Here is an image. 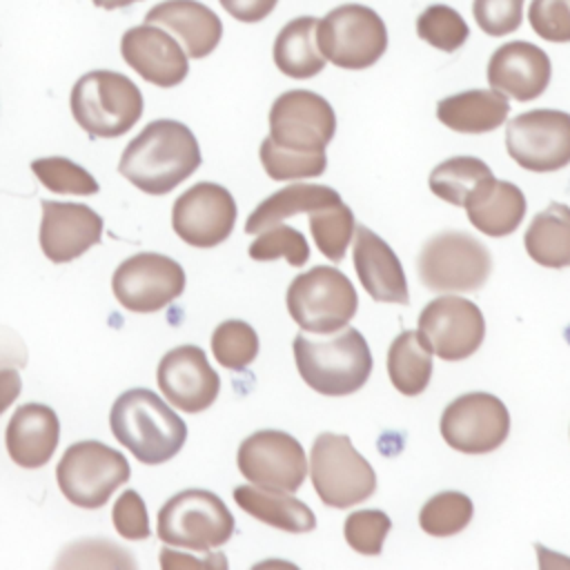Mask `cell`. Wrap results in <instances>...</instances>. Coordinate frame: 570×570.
I'll list each match as a JSON object with an SVG mask.
<instances>
[{
	"label": "cell",
	"instance_id": "8d00e7d4",
	"mask_svg": "<svg viewBox=\"0 0 570 570\" xmlns=\"http://www.w3.org/2000/svg\"><path fill=\"white\" fill-rule=\"evenodd\" d=\"M261 163L272 180H296L321 176L327 167V156L325 151H289L265 138L261 142Z\"/></svg>",
	"mask_w": 570,
	"mask_h": 570
},
{
	"label": "cell",
	"instance_id": "7a4b0ae2",
	"mask_svg": "<svg viewBox=\"0 0 570 570\" xmlns=\"http://www.w3.org/2000/svg\"><path fill=\"white\" fill-rule=\"evenodd\" d=\"M114 436L145 465L174 459L187 439L185 421L151 390L122 392L109 412Z\"/></svg>",
	"mask_w": 570,
	"mask_h": 570
},
{
	"label": "cell",
	"instance_id": "e575fe53",
	"mask_svg": "<svg viewBox=\"0 0 570 570\" xmlns=\"http://www.w3.org/2000/svg\"><path fill=\"white\" fill-rule=\"evenodd\" d=\"M212 352L223 367L245 370L258 356V334L245 321H223L212 334Z\"/></svg>",
	"mask_w": 570,
	"mask_h": 570
},
{
	"label": "cell",
	"instance_id": "7bdbcfd3",
	"mask_svg": "<svg viewBox=\"0 0 570 570\" xmlns=\"http://www.w3.org/2000/svg\"><path fill=\"white\" fill-rule=\"evenodd\" d=\"M472 13L488 36H508L521 27L523 0H474Z\"/></svg>",
	"mask_w": 570,
	"mask_h": 570
},
{
	"label": "cell",
	"instance_id": "d6986e66",
	"mask_svg": "<svg viewBox=\"0 0 570 570\" xmlns=\"http://www.w3.org/2000/svg\"><path fill=\"white\" fill-rule=\"evenodd\" d=\"M120 56L142 80L160 89L180 85L189 71L187 53L180 42L163 27L149 22L122 33Z\"/></svg>",
	"mask_w": 570,
	"mask_h": 570
},
{
	"label": "cell",
	"instance_id": "9a60e30c",
	"mask_svg": "<svg viewBox=\"0 0 570 570\" xmlns=\"http://www.w3.org/2000/svg\"><path fill=\"white\" fill-rule=\"evenodd\" d=\"M240 474L254 485L296 492L307 474L303 445L283 430H258L249 434L236 454Z\"/></svg>",
	"mask_w": 570,
	"mask_h": 570
},
{
	"label": "cell",
	"instance_id": "f35d334b",
	"mask_svg": "<svg viewBox=\"0 0 570 570\" xmlns=\"http://www.w3.org/2000/svg\"><path fill=\"white\" fill-rule=\"evenodd\" d=\"M249 256L254 261H276L287 258L292 267H303L309 261V245L305 236L287 225H272L249 245Z\"/></svg>",
	"mask_w": 570,
	"mask_h": 570
},
{
	"label": "cell",
	"instance_id": "8fae6325",
	"mask_svg": "<svg viewBox=\"0 0 570 570\" xmlns=\"http://www.w3.org/2000/svg\"><path fill=\"white\" fill-rule=\"evenodd\" d=\"M505 149L528 171H557L570 163V114L532 109L505 125Z\"/></svg>",
	"mask_w": 570,
	"mask_h": 570
},
{
	"label": "cell",
	"instance_id": "d590c367",
	"mask_svg": "<svg viewBox=\"0 0 570 570\" xmlns=\"http://www.w3.org/2000/svg\"><path fill=\"white\" fill-rule=\"evenodd\" d=\"M31 171L53 194L94 196L100 189L98 180L85 167L65 156L36 158L31 160Z\"/></svg>",
	"mask_w": 570,
	"mask_h": 570
},
{
	"label": "cell",
	"instance_id": "bcb514c9",
	"mask_svg": "<svg viewBox=\"0 0 570 570\" xmlns=\"http://www.w3.org/2000/svg\"><path fill=\"white\" fill-rule=\"evenodd\" d=\"M27 365V347L13 330L0 325V370L2 367H24Z\"/></svg>",
	"mask_w": 570,
	"mask_h": 570
},
{
	"label": "cell",
	"instance_id": "ab89813d",
	"mask_svg": "<svg viewBox=\"0 0 570 570\" xmlns=\"http://www.w3.org/2000/svg\"><path fill=\"white\" fill-rule=\"evenodd\" d=\"M136 568V561L129 557V550H122L120 546L105 541V539H82L71 546H67L56 561V568Z\"/></svg>",
	"mask_w": 570,
	"mask_h": 570
},
{
	"label": "cell",
	"instance_id": "9c48e42d",
	"mask_svg": "<svg viewBox=\"0 0 570 570\" xmlns=\"http://www.w3.org/2000/svg\"><path fill=\"white\" fill-rule=\"evenodd\" d=\"M129 474L131 468L122 452L91 439L69 445L56 468L65 499L87 510L102 508Z\"/></svg>",
	"mask_w": 570,
	"mask_h": 570
},
{
	"label": "cell",
	"instance_id": "4dcf8cb0",
	"mask_svg": "<svg viewBox=\"0 0 570 570\" xmlns=\"http://www.w3.org/2000/svg\"><path fill=\"white\" fill-rule=\"evenodd\" d=\"M387 374L392 385L405 394H421L432 376V350L419 330L401 332L387 352Z\"/></svg>",
	"mask_w": 570,
	"mask_h": 570
},
{
	"label": "cell",
	"instance_id": "5b68a950",
	"mask_svg": "<svg viewBox=\"0 0 570 570\" xmlns=\"http://www.w3.org/2000/svg\"><path fill=\"white\" fill-rule=\"evenodd\" d=\"M309 474L318 499L338 510L370 499L376 490L374 468L347 434L323 432L314 439Z\"/></svg>",
	"mask_w": 570,
	"mask_h": 570
},
{
	"label": "cell",
	"instance_id": "4316f807",
	"mask_svg": "<svg viewBox=\"0 0 570 570\" xmlns=\"http://www.w3.org/2000/svg\"><path fill=\"white\" fill-rule=\"evenodd\" d=\"M234 501L249 517L294 534H303L316 528L314 512L296 497L285 490H269L261 485H238L234 490Z\"/></svg>",
	"mask_w": 570,
	"mask_h": 570
},
{
	"label": "cell",
	"instance_id": "d4e9b609",
	"mask_svg": "<svg viewBox=\"0 0 570 570\" xmlns=\"http://www.w3.org/2000/svg\"><path fill=\"white\" fill-rule=\"evenodd\" d=\"M463 207L468 212V220L479 232L499 238L512 234L521 225L528 203L514 183L497 180L492 176L472 191Z\"/></svg>",
	"mask_w": 570,
	"mask_h": 570
},
{
	"label": "cell",
	"instance_id": "f546056e",
	"mask_svg": "<svg viewBox=\"0 0 570 570\" xmlns=\"http://www.w3.org/2000/svg\"><path fill=\"white\" fill-rule=\"evenodd\" d=\"M523 247L543 267H570V207L550 203L541 209L525 229Z\"/></svg>",
	"mask_w": 570,
	"mask_h": 570
},
{
	"label": "cell",
	"instance_id": "f6af8a7d",
	"mask_svg": "<svg viewBox=\"0 0 570 570\" xmlns=\"http://www.w3.org/2000/svg\"><path fill=\"white\" fill-rule=\"evenodd\" d=\"M223 9L240 22H258L267 18L278 0H218Z\"/></svg>",
	"mask_w": 570,
	"mask_h": 570
},
{
	"label": "cell",
	"instance_id": "ee69618b",
	"mask_svg": "<svg viewBox=\"0 0 570 570\" xmlns=\"http://www.w3.org/2000/svg\"><path fill=\"white\" fill-rule=\"evenodd\" d=\"M111 519H114V528L120 537L138 541V539H147L149 532V517H147V508L140 499V494L136 490H125L111 510Z\"/></svg>",
	"mask_w": 570,
	"mask_h": 570
},
{
	"label": "cell",
	"instance_id": "484cf974",
	"mask_svg": "<svg viewBox=\"0 0 570 570\" xmlns=\"http://www.w3.org/2000/svg\"><path fill=\"white\" fill-rule=\"evenodd\" d=\"M508 96L497 89H468L443 98L436 118L461 134H485L501 127L508 118Z\"/></svg>",
	"mask_w": 570,
	"mask_h": 570
},
{
	"label": "cell",
	"instance_id": "52a82bcc",
	"mask_svg": "<svg viewBox=\"0 0 570 570\" xmlns=\"http://www.w3.org/2000/svg\"><path fill=\"white\" fill-rule=\"evenodd\" d=\"M316 42L325 60L341 69L358 71L379 62L387 49L383 18L358 2L338 4L316 24Z\"/></svg>",
	"mask_w": 570,
	"mask_h": 570
},
{
	"label": "cell",
	"instance_id": "f1b7e54d",
	"mask_svg": "<svg viewBox=\"0 0 570 570\" xmlns=\"http://www.w3.org/2000/svg\"><path fill=\"white\" fill-rule=\"evenodd\" d=\"M341 203V196L336 189L327 185H309V183H294L289 187H283L267 196L254 212L247 216L245 232L247 234H258L294 214L301 212H314L327 205Z\"/></svg>",
	"mask_w": 570,
	"mask_h": 570
},
{
	"label": "cell",
	"instance_id": "5bb4252c",
	"mask_svg": "<svg viewBox=\"0 0 570 570\" xmlns=\"http://www.w3.org/2000/svg\"><path fill=\"white\" fill-rule=\"evenodd\" d=\"M510 432V414L503 401L490 392L456 396L441 414L443 441L465 454H485L503 445Z\"/></svg>",
	"mask_w": 570,
	"mask_h": 570
},
{
	"label": "cell",
	"instance_id": "c3c4849f",
	"mask_svg": "<svg viewBox=\"0 0 570 570\" xmlns=\"http://www.w3.org/2000/svg\"><path fill=\"white\" fill-rule=\"evenodd\" d=\"M22 390V379L18 367H2L0 370V414L18 399Z\"/></svg>",
	"mask_w": 570,
	"mask_h": 570
},
{
	"label": "cell",
	"instance_id": "7402d4cb",
	"mask_svg": "<svg viewBox=\"0 0 570 570\" xmlns=\"http://www.w3.org/2000/svg\"><path fill=\"white\" fill-rule=\"evenodd\" d=\"M354 269L365 292L379 303L410 301L407 281L394 249L370 227H354Z\"/></svg>",
	"mask_w": 570,
	"mask_h": 570
},
{
	"label": "cell",
	"instance_id": "74e56055",
	"mask_svg": "<svg viewBox=\"0 0 570 570\" xmlns=\"http://www.w3.org/2000/svg\"><path fill=\"white\" fill-rule=\"evenodd\" d=\"M416 33L421 40L441 51H456L465 45L470 29L459 11L448 4H430L416 18Z\"/></svg>",
	"mask_w": 570,
	"mask_h": 570
},
{
	"label": "cell",
	"instance_id": "7dc6e473",
	"mask_svg": "<svg viewBox=\"0 0 570 570\" xmlns=\"http://www.w3.org/2000/svg\"><path fill=\"white\" fill-rule=\"evenodd\" d=\"M160 566L167 568V570H171V568H216V566L225 568L227 561H225V557L194 559V557H187V554H178V552H174L169 548H163L160 550Z\"/></svg>",
	"mask_w": 570,
	"mask_h": 570
},
{
	"label": "cell",
	"instance_id": "3957f363",
	"mask_svg": "<svg viewBox=\"0 0 570 570\" xmlns=\"http://www.w3.org/2000/svg\"><path fill=\"white\" fill-rule=\"evenodd\" d=\"M292 347L301 379L318 394L345 396L358 392L372 374V352L356 327H345L325 341L301 332Z\"/></svg>",
	"mask_w": 570,
	"mask_h": 570
},
{
	"label": "cell",
	"instance_id": "4fadbf2b",
	"mask_svg": "<svg viewBox=\"0 0 570 570\" xmlns=\"http://www.w3.org/2000/svg\"><path fill=\"white\" fill-rule=\"evenodd\" d=\"M336 131L332 105L309 91L289 89L269 109V140L289 151H325Z\"/></svg>",
	"mask_w": 570,
	"mask_h": 570
},
{
	"label": "cell",
	"instance_id": "60d3db41",
	"mask_svg": "<svg viewBox=\"0 0 570 570\" xmlns=\"http://www.w3.org/2000/svg\"><path fill=\"white\" fill-rule=\"evenodd\" d=\"M392 528V521L381 510H356L347 514L343 534L352 550L361 554H379L383 550V541Z\"/></svg>",
	"mask_w": 570,
	"mask_h": 570
},
{
	"label": "cell",
	"instance_id": "ac0fdd59",
	"mask_svg": "<svg viewBox=\"0 0 570 570\" xmlns=\"http://www.w3.org/2000/svg\"><path fill=\"white\" fill-rule=\"evenodd\" d=\"M156 381L165 399L189 414L207 410L220 392V376L198 345L169 350L158 363Z\"/></svg>",
	"mask_w": 570,
	"mask_h": 570
},
{
	"label": "cell",
	"instance_id": "ffe728a7",
	"mask_svg": "<svg viewBox=\"0 0 570 570\" xmlns=\"http://www.w3.org/2000/svg\"><path fill=\"white\" fill-rule=\"evenodd\" d=\"M102 238V218L82 203L42 200L40 249L51 263H69Z\"/></svg>",
	"mask_w": 570,
	"mask_h": 570
},
{
	"label": "cell",
	"instance_id": "8992f818",
	"mask_svg": "<svg viewBox=\"0 0 570 570\" xmlns=\"http://www.w3.org/2000/svg\"><path fill=\"white\" fill-rule=\"evenodd\" d=\"M285 303L301 330L330 334L352 321L358 296L352 281L341 269L316 265L289 283Z\"/></svg>",
	"mask_w": 570,
	"mask_h": 570
},
{
	"label": "cell",
	"instance_id": "d6a6232c",
	"mask_svg": "<svg viewBox=\"0 0 570 570\" xmlns=\"http://www.w3.org/2000/svg\"><path fill=\"white\" fill-rule=\"evenodd\" d=\"M354 212L343 203L309 212L312 238L321 254L332 263H338L345 256V249L354 236Z\"/></svg>",
	"mask_w": 570,
	"mask_h": 570
},
{
	"label": "cell",
	"instance_id": "6da1fadb",
	"mask_svg": "<svg viewBox=\"0 0 570 570\" xmlns=\"http://www.w3.org/2000/svg\"><path fill=\"white\" fill-rule=\"evenodd\" d=\"M200 167L194 131L171 118L151 120L125 147L118 171L140 191L165 196Z\"/></svg>",
	"mask_w": 570,
	"mask_h": 570
},
{
	"label": "cell",
	"instance_id": "836d02e7",
	"mask_svg": "<svg viewBox=\"0 0 570 570\" xmlns=\"http://www.w3.org/2000/svg\"><path fill=\"white\" fill-rule=\"evenodd\" d=\"M474 505L463 492H439L428 499L419 512V525L432 537H452L468 528L472 521Z\"/></svg>",
	"mask_w": 570,
	"mask_h": 570
},
{
	"label": "cell",
	"instance_id": "277c9868",
	"mask_svg": "<svg viewBox=\"0 0 570 570\" xmlns=\"http://www.w3.org/2000/svg\"><path fill=\"white\" fill-rule=\"evenodd\" d=\"M69 107L91 138H118L140 120L145 100L127 76L96 69L76 80Z\"/></svg>",
	"mask_w": 570,
	"mask_h": 570
},
{
	"label": "cell",
	"instance_id": "ba28073f",
	"mask_svg": "<svg viewBox=\"0 0 570 570\" xmlns=\"http://www.w3.org/2000/svg\"><path fill=\"white\" fill-rule=\"evenodd\" d=\"M232 534L234 517L209 490H183L158 510V539L167 546L207 552L227 543Z\"/></svg>",
	"mask_w": 570,
	"mask_h": 570
},
{
	"label": "cell",
	"instance_id": "83f0119b",
	"mask_svg": "<svg viewBox=\"0 0 570 570\" xmlns=\"http://www.w3.org/2000/svg\"><path fill=\"white\" fill-rule=\"evenodd\" d=\"M316 18L301 16L289 20L274 40V65L289 78H312L325 67V56L316 42Z\"/></svg>",
	"mask_w": 570,
	"mask_h": 570
},
{
	"label": "cell",
	"instance_id": "30bf717a",
	"mask_svg": "<svg viewBox=\"0 0 570 570\" xmlns=\"http://www.w3.org/2000/svg\"><path fill=\"white\" fill-rule=\"evenodd\" d=\"M492 269L488 247L465 232H441L425 240L416 258L421 283L432 292H476Z\"/></svg>",
	"mask_w": 570,
	"mask_h": 570
},
{
	"label": "cell",
	"instance_id": "1f68e13d",
	"mask_svg": "<svg viewBox=\"0 0 570 570\" xmlns=\"http://www.w3.org/2000/svg\"><path fill=\"white\" fill-rule=\"evenodd\" d=\"M492 169L474 156H454L436 165L430 174V189L441 200L463 207L472 191L488 178H492Z\"/></svg>",
	"mask_w": 570,
	"mask_h": 570
},
{
	"label": "cell",
	"instance_id": "44dd1931",
	"mask_svg": "<svg viewBox=\"0 0 570 570\" xmlns=\"http://www.w3.org/2000/svg\"><path fill=\"white\" fill-rule=\"evenodd\" d=\"M552 76L550 58L532 42L512 40L501 45L488 62V82L492 89L519 102L539 98Z\"/></svg>",
	"mask_w": 570,
	"mask_h": 570
},
{
	"label": "cell",
	"instance_id": "681fc988",
	"mask_svg": "<svg viewBox=\"0 0 570 570\" xmlns=\"http://www.w3.org/2000/svg\"><path fill=\"white\" fill-rule=\"evenodd\" d=\"M96 7H100V9H107V11H111V9H120V7H129V4H134V2H140V0H91Z\"/></svg>",
	"mask_w": 570,
	"mask_h": 570
},
{
	"label": "cell",
	"instance_id": "cb8c5ba5",
	"mask_svg": "<svg viewBox=\"0 0 570 570\" xmlns=\"http://www.w3.org/2000/svg\"><path fill=\"white\" fill-rule=\"evenodd\" d=\"M60 439L56 412L42 403L20 405L7 425L4 443L13 463L20 468H42L51 461Z\"/></svg>",
	"mask_w": 570,
	"mask_h": 570
},
{
	"label": "cell",
	"instance_id": "603a6c76",
	"mask_svg": "<svg viewBox=\"0 0 570 570\" xmlns=\"http://www.w3.org/2000/svg\"><path fill=\"white\" fill-rule=\"evenodd\" d=\"M145 22L174 33L189 58L209 56L223 36L220 18L198 0H165L147 11Z\"/></svg>",
	"mask_w": 570,
	"mask_h": 570
},
{
	"label": "cell",
	"instance_id": "e0dca14e",
	"mask_svg": "<svg viewBox=\"0 0 570 570\" xmlns=\"http://www.w3.org/2000/svg\"><path fill=\"white\" fill-rule=\"evenodd\" d=\"M236 200L216 183H196L183 191L171 207V227L191 247L220 245L234 229Z\"/></svg>",
	"mask_w": 570,
	"mask_h": 570
},
{
	"label": "cell",
	"instance_id": "2e32d148",
	"mask_svg": "<svg viewBox=\"0 0 570 570\" xmlns=\"http://www.w3.org/2000/svg\"><path fill=\"white\" fill-rule=\"evenodd\" d=\"M419 334L443 361L472 356L485 336L481 309L461 296H439L419 314Z\"/></svg>",
	"mask_w": 570,
	"mask_h": 570
},
{
	"label": "cell",
	"instance_id": "7c38bea8",
	"mask_svg": "<svg viewBox=\"0 0 570 570\" xmlns=\"http://www.w3.org/2000/svg\"><path fill=\"white\" fill-rule=\"evenodd\" d=\"M111 289L125 309L149 314L167 307L183 294L185 272L178 261L165 254L140 252L116 267Z\"/></svg>",
	"mask_w": 570,
	"mask_h": 570
},
{
	"label": "cell",
	"instance_id": "b9f144b4",
	"mask_svg": "<svg viewBox=\"0 0 570 570\" xmlns=\"http://www.w3.org/2000/svg\"><path fill=\"white\" fill-rule=\"evenodd\" d=\"M528 20L539 38L570 42V0H532Z\"/></svg>",
	"mask_w": 570,
	"mask_h": 570
}]
</instances>
